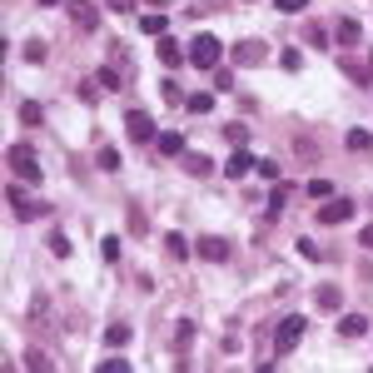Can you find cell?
I'll list each match as a JSON object with an SVG mask.
<instances>
[{
	"label": "cell",
	"mask_w": 373,
	"mask_h": 373,
	"mask_svg": "<svg viewBox=\"0 0 373 373\" xmlns=\"http://www.w3.org/2000/svg\"><path fill=\"white\" fill-rule=\"evenodd\" d=\"M6 204H11V215L25 224V219H40V215H50V204H40V199H30L20 184H6Z\"/></svg>",
	"instance_id": "6da1fadb"
},
{
	"label": "cell",
	"mask_w": 373,
	"mask_h": 373,
	"mask_svg": "<svg viewBox=\"0 0 373 373\" xmlns=\"http://www.w3.org/2000/svg\"><path fill=\"white\" fill-rule=\"evenodd\" d=\"M6 165H11V175H20L25 184H40V165H35V149H30V144H11V149H6Z\"/></svg>",
	"instance_id": "7a4b0ae2"
},
{
	"label": "cell",
	"mask_w": 373,
	"mask_h": 373,
	"mask_svg": "<svg viewBox=\"0 0 373 373\" xmlns=\"http://www.w3.org/2000/svg\"><path fill=\"white\" fill-rule=\"evenodd\" d=\"M219 55H224V40H215V35H194L189 60H194L199 70H215V65H219Z\"/></svg>",
	"instance_id": "3957f363"
},
{
	"label": "cell",
	"mask_w": 373,
	"mask_h": 373,
	"mask_svg": "<svg viewBox=\"0 0 373 373\" xmlns=\"http://www.w3.org/2000/svg\"><path fill=\"white\" fill-rule=\"evenodd\" d=\"M65 11H70V25L80 35H95L100 30V6H95V0H65Z\"/></svg>",
	"instance_id": "277c9868"
},
{
	"label": "cell",
	"mask_w": 373,
	"mask_h": 373,
	"mask_svg": "<svg viewBox=\"0 0 373 373\" xmlns=\"http://www.w3.org/2000/svg\"><path fill=\"white\" fill-rule=\"evenodd\" d=\"M304 339V318L299 313H289V318H279V329H274V353L284 358V353H294V344Z\"/></svg>",
	"instance_id": "5b68a950"
},
{
	"label": "cell",
	"mask_w": 373,
	"mask_h": 373,
	"mask_svg": "<svg viewBox=\"0 0 373 373\" xmlns=\"http://www.w3.org/2000/svg\"><path fill=\"white\" fill-rule=\"evenodd\" d=\"M125 135H130L135 144H149V140H159V130H154V120H149L144 110H130V115H125Z\"/></svg>",
	"instance_id": "8992f818"
},
{
	"label": "cell",
	"mask_w": 373,
	"mask_h": 373,
	"mask_svg": "<svg viewBox=\"0 0 373 373\" xmlns=\"http://www.w3.org/2000/svg\"><path fill=\"white\" fill-rule=\"evenodd\" d=\"M194 254H199L204 264H224V259H229V239H219V234H204V239L194 244Z\"/></svg>",
	"instance_id": "52a82bcc"
},
{
	"label": "cell",
	"mask_w": 373,
	"mask_h": 373,
	"mask_svg": "<svg viewBox=\"0 0 373 373\" xmlns=\"http://www.w3.org/2000/svg\"><path fill=\"white\" fill-rule=\"evenodd\" d=\"M179 170L194 175V179H209V175H215V159L199 154V149H184V154H179Z\"/></svg>",
	"instance_id": "ba28073f"
},
{
	"label": "cell",
	"mask_w": 373,
	"mask_h": 373,
	"mask_svg": "<svg viewBox=\"0 0 373 373\" xmlns=\"http://www.w3.org/2000/svg\"><path fill=\"white\" fill-rule=\"evenodd\" d=\"M353 219V199H329V204H318V224H344Z\"/></svg>",
	"instance_id": "9c48e42d"
},
{
	"label": "cell",
	"mask_w": 373,
	"mask_h": 373,
	"mask_svg": "<svg viewBox=\"0 0 373 373\" xmlns=\"http://www.w3.org/2000/svg\"><path fill=\"white\" fill-rule=\"evenodd\" d=\"M234 60L239 65H264V60H269V45H264V40H239L234 45Z\"/></svg>",
	"instance_id": "30bf717a"
},
{
	"label": "cell",
	"mask_w": 373,
	"mask_h": 373,
	"mask_svg": "<svg viewBox=\"0 0 373 373\" xmlns=\"http://www.w3.org/2000/svg\"><path fill=\"white\" fill-rule=\"evenodd\" d=\"M254 165H259V159H254V154H249V149L239 144V149H234V154L224 159V175H229V179H244V175H249Z\"/></svg>",
	"instance_id": "8fae6325"
},
{
	"label": "cell",
	"mask_w": 373,
	"mask_h": 373,
	"mask_svg": "<svg viewBox=\"0 0 373 373\" xmlns=\"http://www.w3.org/2000/svg\"><path fill=\"white\" fill-rule=\"evenodd\" d=\"M313 304L324 308V313H339V308H344V289H339V284H318V289H313Z\"/></svg>",
	"instance_id": "7c38bea8"
},
{
	"label": "cell",
	"mask_w": 373,
	"mask_h": 373,
	"mask_svg": "<svg viewBox=\"0 0 373 373\" xmlns=\"http://www.w3.org/2000/svg\"><path fill=\"white\" fill-rule=\"evenodd\" d=\"M154 55H159V65H170V70H179V60H184V50L175 45V35H159V45H154Z\"/></svg>",
	"instance_id": "4fadbf2b"
},
{
	"label": "cell",
	"mask_w": 373,
	"mask_h": 373,
	"mask_svg": "<svg viewBox=\"0 0 373 373\" xmlns=\"http://www.w3.org/2000/svg\"><path fill=\"white\" fill-rule=\"evenodd\" d=\"M339 334H344V339H363V334H368V318H363V313H344V318H339Z\"/></svg>",
	"instance_id": "5bb4252c"
},
{
	"label": "cell",
	"mask_w": 373,
	"mask_h": 373,
	"mask_svg": "<svg viewBox=\"0 0 373 373\" xmlns=\"http://www.w3.org/2000/svg\"><path fill=\"white\" fill-rule=\"evenodd\" d=\"M154 144H159V154H170V159H175V154H184V135H179V130H165Z\"/></svg>",
	"instance_id": "9a60e30c"
},
{
	"label": "cell",
	"mask_w": 373,
	"mask_h": 373,
	"mask_svg": "<svg viewBox=\"0 0 373 373\" xmlns=\"http://www.w3.org/2000/svg\"><path fill=\"white\" fill-rule=\"evenodd\" d=\"M165 254H170V259H175V264H179V259H189V239H184V234H175V229H170V234H165Z\"/></svg>",
	"instance_id": "2e32d148"
},
{
	"label": "cell",
	"mask_w": 373,
	"mask_h": 373,
	"mask_svg": "<svg viewBox=\"0 0 373 373\" xmlns=\"http://www.w3.org/2000/svg\"><path fill=\"white\" fill-rule=\"evenodd\" d=\"M289 199H294V189H289L284 179H274V189H269V215H279V209H284Z\"/></svg>",
	"instance_id": "e0dca14e"
},
{
	"label": "cell",
	"mask_w": 373,
	"mask_h": 373,
	"mask_svg": "<svg viewBox=\"0 0 373 373\" xmlns=\"http://www.w3.org/2000/svg\"><path fill=\"white\" fill-rule=\"evenodd\" d=\"M25 368H35V373H50V368H55V358H50L45 348H25Z\"/></svg>",
	"instance_id": "ac0fdd59"
},
{
	"label": "cell",
	"mask_w": 373,
	"mask_h": 373,
	"mask_svg": "<svg viewBox=\"0 0 373 373\" xmlns=\"http://www.w3.org/2000/svg\"><path fill=\"white\" fill-rule=\"evenodd\" d=\"M339 70L353 80V85H373V75H368V65H358V60H339Z\"/></svg>",
	"instance_id": "d6986e66"
},
{
	"label": "cell",
	"mask_w": 373,
	"mask_h": 373,
	"mask_svg": "<svg viewBox=\"0 0 373 373\" xmlns=\"http://www.w3.org/2000/svg\"><path fill=\"white\" fill-rule=\"evenodd\" d=\"M304 40H308V45H318V50H329V45H334V40H329V30L318 25V20H308V25H304Z\"/></svg>",
	"instance_id": "ffe728a7"
},
{
	"label": "cell",
	"mask_w": 373,
	"mask_h": 373,
	"mask_svg": "<svg viewBox=\"0 0 373 373\" xmlns=\"http://www.w3.org/2000/svg\"><path fill=\"white\" fill-rule=\"evenodd\" d=\"M363 40V25L358 20H339V45H358Z\"/></svg>",
	"instance_id": "44dd1931"
},
{
	"label": "cell",
	"mask_w": 373,
	"mask_h": 373,
	"mask_svg": "<svg viewBox=\"0 0 373 373\" xmlns=\"http://www.w3.org/2000/svg\"><path fill=\"white\" fill-rule=\"evenodd\" d=\"M130 324H110V329H104V344H110V348H120V344H130Z\"/></svg>",
	"instance_id": "7402d4cb"
},
{
	"label": "cell",
	"mask_w": 373,
	"mask_h": 373,
	"mask_svg": "<svg viewBox=\"0 0 373 373\" xmlns=\"http://www.w3.org/2000/svg\"><path fill=\"white\" fill-rule=\"evenodd\" d=\"M184 104H189V115H209V110H215V95H204V90H199V95H189Z\"/></svg>",
	"instance_id": "603a6c76"
},
{
	"label": "cell",
	"mask_w": 373,
	"mask_h": 373,
	"mask_svg": "<svg viewBox=\"0 0 373 373\" xmlns=\"http://www.w3.org/2000/svg\"><path fill=\"white\" fill-rule=\"evenodd\" d=\"M344 144H348L353 154H363V149L373 144V135H368V130H348V135H344Z\"/></svg>",
	"instance_id": "cb8c5ba5"
},
{
	"label": "cell",
	"mask_w": 373,
	"mask_h": 373,
	"mask_svg": "<svg viewBox=\"0 0 373 373\" xmlns=\"http://www.w3.org/2000/svg\"><path fill=\"white\" fill-rule=\"evenodd\" d=\"M45 55H50L45 40H25V60H30V65H45Z\"/></svg>",
	"instance_id": "d4e9b609"
},
{
	"label": "cell",
	"mask_w": 373,
	"mask_h": 373,
	"mask_svg": "<svg viewBox=\"0 0 373 373\" xmlns=\"http://www.w3.org/2000/svg\"><path fill=\"white\" fill-rule=\"evenodd\" d=\"M95 80H100V90H120V85H125L115 65H104V70H95Z\"/></svg>",
	"instance_id": "484cf974"
},
{
	"label": "cell",
	"mask_w": 373,
	"mask_h": 373,
	"mask_svg": "<svg viewBox=\"0 0 373 373\" xmlns=\"http://www.w3.org/2000/svg\"><path fill=\"white\" fill-rule=\"evenodd\" d=\"M120 165H125V159H120V149H110V144H104V149H100V170H104V175H115Z\"/></svg>",
	"instance_id": "4316f807"
},
{
	"label": "cell",
	"mask_w": 373,
	"mask_h": 373,
	"mask_svg": "<svg viewBox=\"0 0 373 373\" xmlns=\"http://www.w3.org/2000/svg\"><path fill=\"white\" fill-rule=\"evenodd\" d=\"M140 30H144V35H165V15H159V11L140 15Z\"/></svg>",
	"instance_id": "83f0119b"
},
{
	"label": "cell",
	"mask_w": 373,
	"mask_h": 373,
	"mask_svg": "<svg viewBox=\"0 0 373 373\" xmlns=\"http://www.w3.org/2000/svg\"><path fill=\"white\" fill-rule=\"evenodd\" d=\"M189 339H194V324H189V318H179V324H175V348L184 353V348H189Z\"/></svg>",
	"instance_id": "f1b7e54d"
},
{
	"label": "cell",
	"mask_w": 373,
	"mask_h": 373,
	"mask_svg": "<svg viewBox=\"0 0 373 373\" xmlns=\"http://www.w3.org/2000/svg\"><path fill=\"white\" fill-rule=\"evenodd\" d=\"M110 60H115V70H130L135 60H130V50L120 45V40H110Z\"/></svg>",
	"instance_id": "f546056e"
},
{
	"label": "cell",
	"mask_w": 373,
	"mask_h": 373,
	"mask_svg": "<svg viewBox=\"0 0 373 373\" xmlns=\"http://www.w3.org/2000/svg\"><path fill=\"white\" fill-rule=\"evenodd\" d=\"M20 120H25V125H45V110H40L35 100H25V104H20Z\"/></svg>",
	"instance_id": "4dcf8cb0"
},
{
	"label": "cell",
	"mask_w": 373,
	"mask_h": 373,
	"mask_svg": "<svg viewBox=\"0 0 373 373\" xmlns=\"http://www.w3.org/2000/svg\"><path fill=\"white\" fill-rule=\"evenodd\" d=\"M125 219H130V229H135V234H144V229H149V219H144V209H140V204H130V209H125Z\"/></svg>",
	"instance_id": "1f68e13d"
},
{
	"label": "cell",
	"mask_w": 373,
	"mask_h": 373,
	"mask_svg": "<svg viewBox=\"0 0 373 373\" xmlns=\"http://www.w3.org/2000/svg\"><path fill=\"white\" fill-rule=\"evenodd\" d=\"M159 95H165L170 104H184V100H189V95L179 90V80H165V85H159Z\"/></svg>",
	"instance_id": "d6a6232c"
},
{
	"label": "cell",
	"mask_w": 373,
	"mask_h": 373,
	"mask_svg": "<svg viewBox=\"0 0 373 373\" xmlns=\"http://www.w3.org/2000/svg\"><path fill=\"white\" fill-rule=\"evenodd\" d=\"M224 140H229V144L239 149V144L249 140V125H239V120H234V125H224Z\"/></svg>",
	"instance_id": "836d02e7"
},
{
	"label": "cell",
	"mask_w": 373,
	"mask_h": 373,
	"mask_svg": "<svg viewBox=\"0 0 373 373\" xmlns=\"http://www.w3.org/2000/svg\"><path fill=\"white\" fill-rule=\"evenodd\" d=\"M100 254L115 264V259H120V234H104V239H100Z\"/></svg>",
	"instance_id": "e575fe53"
},
{
	"label": "cell",
	"mask_w": 373,
	"mask_h": 373,
	"mask_svg": "<svg viewBox=\"0 0 373 373\" xmlns=\"http://www.w3.org/2000/svg\"><path fill=\"white\" fill-rule=\"evenodd\" d=\"M45 244H50V254H55V259H65V254H70V239H65L60 229H55V234H50Z\"/></svg>",
	"instance_id": "d590c367"
},
{
	"label": "cell",
	"mask_w": 373,
	"mask_h": 373,
	"mask_svg": "<svg viewBox=\"0 0 373 373\" xmlns=\"http://www.w3.org/2000/svg\"><path fill=\"white\" fill-rule=\"evenodd\" d=\"M279 65H284L289 75H299V70H304V55H299V50H284V55H279Z\"/></svg>",
	"instance_id": "8d00e7d4"
},
{
	"label": "cell",
	"mask_w": 373,
	"mask_h": 373,
	"mask_svg": "<svg viewBox=\"0 0 373 373\" xmlns=\"http://www.w3.org/2000/svg\"><path fill=\"white\" fill-rule=\"evenodd\" d=\"M100 373H130V358H100Z\"/></svg>",
	"instance_id": "74e56055"
},
{
	"label": "cell",
	"mask_w": 373,
	"mask_h": 373,
	"mask_svg": "<svg viewBox=\"0 0 373 373\" xmlns=\"http://www.w3.org/2000/svg\"><path fill=\"white\" fill-rule=\"evenodd\" d=\"M254 170H259L264 179H269V184H274V179H279V159H259V165H254Z\"/></svg>",
	"instance_id": "f35d334b"
},
{
	"label": "cell",
	"mask_w": 373,
	"mask_h": 373,
	"mask_svg": "<svg viewBox=\"0 0 373 373\" xmlns=\"http://www.w3.org/2000/svg\"><path fill=\"white\" fill-rule=\"evenodd\" d=\"M308 194H313V199H329L334 184H329V179H308Z\"/></svg>",
	"instance_id": "ab89813d"
},
{
	"label": "cell",
	"mask_w": 373,
	"mask_h": 373,
	"mask_svg": "<svg viewBox=\"0 0 373 373\" xmlns=\"http://www.w3.org/2000/svg\"><path fill=\"white\" fill-rule=\"evenodd\" d=\"M299 254H304V259H324V249H318L313 239H299Z\"/></svg>",
	"instance_id": "60d3db41"
},
{
	"label": "cell",
	"mask_w": 373,
	"mask_h": 373,
	"mask_svg": "<svg viewBox=\"0 0 373 373\" xmlns=\"http://www.w3.org/2000/svg\"><path fill=\"white\" fill-rule=\"evenodd\" d=\"M209 75H215V90H229V85H234V75H229V70H209Z\"/></svg>",
	"instance_id": "b9f144b4"
},
{
	"label": "cell",
	"mask_w": 373,
	"mask_h": 373,
	"mask_svg": "<svg viewBox=\"0 0 373 373\" xmlns=\"http://www.w3.org/2000/svg\"><path fill=\"white\" fill-rule=\"evenodd\" d=\"M104 6H110L115 15H130V11H135V0H104Z\"/></svg>",
	"instance_id": "7bdbcfd3"
},
{
	"label": "cell",
	"mask_w": 373,
	"mask_h": 373,
	"mask_svg": "<svg viewBox=\"0 0 373 373\" xmlns=\"http://www.w3.org/2000/svg\"><path fill=\"white\" fill-rule=\"evenodd\" d=\"M274 6H279L284 15H294V11H304V6H308V0H274Z\"/></svg>",
	"instance_id": "ee69618b"
},
{
	"label": "cell",
	"mask_w": 373,
	"mask_h": 373,
	"mask_svg": "<svg viewBox=\"0 0 373 373\" xmlns=\"http://www.w3.org/2000/svg\"><path fill=\"white\" fill-rule=\"evenodd\" d=\"M358 244H363V249L373 254V224H363V234H358Z\"/></svg>",
	"instance_id": "f6af8a7d"
},
{
	"label": "cell",
	"mask_w": 373,
	"mask_h": 373,
	"mask_svg": "<svg viewBox=\"0 0 373 373\" xmlns=\"http://www.w3.org/2000/svg\"><path fill=\"white\" fill-rule=\"evenodd\" d=\"M149 6H154V11H165V6H170V0H149Z\"/></svg>",
	"instance_id": "bcb514c9"
},
{
	"label": "cell",
	"mask_w": 373,
	"mask_h": 373,
	"mask_svg": "<svg viewBox=\"0 0 373 373\" xmlns=\"http://www.w3.org/2000/svg\"><path fill=\"white\" fill-rule=\"evenodd\" d=\"M40 6H65V0H40Z\"/></svg>",
	"instance_id": "7dc6e473"
},
{
	"label": "cell",
	"mask_w": 373,
	"mask_h": 373,
	"mask_svg": "<svg viewBox=\"0 0 373 373\" xmlns=\"http://www.w3.org/2000/svg\"><path fill=\"white\" fill-rule=\"evenodd\" d=\"M368 75H373V55H368Z\"/></svg>",
	"instance_id": "c3c4849f"
},
{
	"label": "cell",
	"mask_w": 373,
	"mask_h": 373,
	"mask_svg": "<svg viewBox=\"0 0 373 373\" xmlns=\"http://www.w3.org/2000/svg\"><path fill=\"white\" fill-rule=\"evenodd\" d=\"M368 204H373V199H368Z\"/></svg>",
	"instance_id": "681fc988"
}]
</instances>
